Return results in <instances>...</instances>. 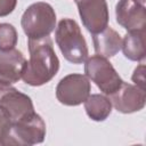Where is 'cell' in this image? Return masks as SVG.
<instances>
[{
    "mask_svg": "<svg viewBox=\"0 0 146 146\" xmlns=\"http://www.w3.org/2000/svg\"><path fill=\"white\" fill-rule=\"evenodd\" d=\"M55 40L64 58L72 64H82L88 58V47L79 24L72 18L59 21Z\"/></svg>",
    "mask_w": 146,
    "mask_h": 146,
    "instance_id": "cell-2",
    "label": "cell"
},
{
    "mask_svg": "<svg viewBox=\"0 0 146 146\" xmlns=\"http://www.w3.org/2000/svg\"><path fill=\"white\" fill-rule=\"evenodd\" d=\"M0 106L8 112L13 122L34 112L32 99L11 86L0 95Z\"/></svg>",
    "mask_w": 146,
    "mask_h": 146,
    "instance_id": "cell-11",
    "label": "cell"
},
{
    "mask_svg": "<svg viewBox=\"0 0 146 146\" xmlns=\"http://www.w3.org/2000/svg\"><path fill=\"white\" fill-rule=\"evenodd\" d=\"M46 123L43 119L32 112L16 122H13L8 133L0 139V145L31 146L40 144L46 137Z\"/></svg>",
    "mask_w": 146,
    "mask_h": 146,
    "instance_id": "cell-3",
    "label": "cell"
},
{
    "mask_svg": "<svg viewBox=\"0 0 146 146\" xmlns=\"http://www.w3.org/2000/svg\"><path fill=\"white\" fill-rule=\"evenodd\" d=\"M83 26L91 33H98L108 25V7L106 0H74Z\"/></svg>",
    "mask_w": 146,
    "mask_h": 146,
    "instance_id": "cell-7",
    "label": "cell"
},
{
    "mask_svg": "<svg viewBox=\"0 0 146 146\" xmlns=\"http://www.w3.org/2000/svg\"><path fill=\"white\" fill-rule=\"evenodd\" d=\"M17 5V0H0V17L11 14Z\"/></svg>",
    "mask_w": 146,
    "mask_h": 146,
    "instance_id": "cell-18",
    "label": "cell"
},
{
    "mask_svg": "<svg viewBox=\"0 0 146 146\" xmlns=\"http://www.w3.org/2000/svg\"><path fill=\"white\" fill-rule=\"evenodd\" d=\"M146 0H119L115 7V16L119 25L127 31L145 30L146 27Z\"/></svg>",
    "mask_w": 146,
    "mask_h": 146,
    "instance_id": "cell-9",
    "label": "cell"
},
{
    "mask_svg": "<svg viewBox=\"0 0 146 146\" xmlns=\"http://www.w3.org/2000/svg\"><path fill=\"white\" fill-rule=\"evenodd\" d=\"M90 81L86 74L72 73L58 82L56 87L57 100L66 106H78L90 95Z\"/></svg>",
    "mask_w": 146,
    "mask_h": 146,
    "instance_id": "cell-6",
    "label": "cell"
},
{
    "mask_svg": "<svg viewBox=\"0 0 146 146\" xmlns=\"http://www.w3.org/2000/svg\"><path fill=\"white\" fill-rule=\"evenodd\" d=\"M21 25L29 39L49 36L56 27V13L47 2H34L24 11Z\"/></svg>",
    "mask_w": 146,
    "mask_h": 146,
    "instance_id": "cell-4",
    "label": "cell"
},
{
    "mask_svg": "<svg viewBox=\"0 0 146 146\" xmlns=\"http://www.w3.org/2000/svg\"><path fill=\"white\" fill-rule=\"evenodd\" d=\"M110 100L117 112L130 114L144 108L146 104V91L123 81L120 88L110 95Z\"/></svg>",
    "mask_w": 146,
    "mask_h": 146,
    "instance_id": "cell-8",
    "label": "cell"
},
{
    "mask_svg": "<svg viewBox=\"0 0 146 146\" xmlns=\"http://www.w3.org/2000/svg\"><path fill=\"white\" fill-rule=\"evenodd\" d=\"M84 73L103 94L108 96L116 91L123 82L111 62L99 55H94L84 60Z\"/></svg>",
    "mask_w": 146,
    "mask_h": 146,
    "instance_id": "cell-5",
    "label": "cell"
},
{
    "mask_svg": "<svg viewBox=\"0 0 146 146\" xmlns=\"http://www.w3.org/2000/svg\"><path fill=\"white\" fill-rule=\"evenodd\" d=\"M17 31L9 23L0 24V50H9L15 48L17 43Z\"/></svg>",
    "mask_w": 146,
    "mask_h": 146,
    "instance_id": "cell-15",
    "label": "cell"
},
{
    "mask_svg": "<svg viewBox=\"0 0 146 146\" xmlns=\"http://www.w3.org/2000/svg\"><path fill=\"white\" fill-rule=\"evenodd\" d=\"M26 59L18 49L0 50V81L13 84L22 79Z\"/></svg>",
    "mask_w": 146,
    "mask_h": 146,
    "instance_id": "cell-10",
    "label": "cell"
},
{
    "mask_svg": "<svg viewBox=\"0 0 146 146\" xmlns=\"http://www.w3.org/2000/svg\"><path fill=\"white\" fill-rule=\"evenodd\" d=\"M145 30L128 31L122 39V51L125 58L132 62H143L146 56L145 49Z\"/></svg>",
    "mask_w": 146,
    "mask_h": 146,
    "instance_id": "cell-13",
    "label": "cell"
},
{
    "mask_svg": "<svg viewBox=\"0 0 146 146\" xmlns=\"http://www.w3.org/2000/svg\"><path fill=\"white\" fill-rule=\"evenodd\" d=\"M11 124H13V121L10 115L2 106H0V139L8 133Z\"/></svg>",
    "mask_w": 146,
    "mask_h": 146,
    "instance_id": "cell-16",
    "label": "cell"
},
{
    "mask_svg": "<svg viewBox=\"0 0 146 146\" xmlns=\"http://www.w3.org/2000/svg\"><path fill=\"white\" fill-rule=\"evenodd\" d=\"M92 42L96 54L105 58L115 56L122 47V38L108 25L100 32L92 34Z\"/></svg>",
    "mask_w": 146,
    "mask_h": 146,
    "instance_id": "cell-12",
    "label": "cell"
},
{
    "mask_svg": "<svg viewBox=\"0 0 146 146\" xmlns=\"http://www.w3.org/2000/svg\"><path fill=\"white\" fill-rule=\"evenodd\" d=\"M131 80L136 83L137 87L145 89V65L144 64H140L135 68Z\"/></svg>",
    "mask_w": 146,
    "mask_h": 146,
    "instance_id": "cell-17",
    "label": "cell"
},
{
    "mask_svg": "<svg viewBox=\"0 0 146 146\" xmlns=\"http://www.w3.org/2000/svg\"><path fill=\"white\" fill-rule=\"evenodd\" d=\"M87 115L97 122L105 121L112 112V103L108 97L100 94H91L83 102Z\"/></svg>",
    "mask_w": 146,
    "mask_h": 146,
    "instance_id": "cell-14",
    "label": "cell"
},
{
    "mask_svg": "<svg viewBox=\"0 0 146 146\" xmlns=\"http://www.w3.org/2000/svg\"><path fill=\"white\" fill-rule=\"evenodd\" d=\"M9 87H10V84H8V83H5V82H1V81H0V95H1L3 91H6Z\"/></svg>",
    "mask_w": 146,
    "mask_h": 146,
    "instance_id": "cell-19",
    "label": "cell"
},
{
    "mask_svg": "<svg viewBox=\"0 0 146 146\" xmlns=\"http://www.w3.org/2000/svg\"><path fill=\"white\" fill-rule=\"evenodd\" d=\"M30 59L26 62L23 81L32 87L48 83L59 70V59L54 50L50 36L29 39Z\"/></svg>",
    "mask_w": 146,
    "mask_h": 146,
    "instance_id": "cell-1",
    "label": "cell"
}]
</instances>
